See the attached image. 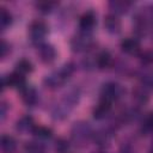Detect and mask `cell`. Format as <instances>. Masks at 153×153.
Returning <instances> with one entry per match:
<instances>
[{
    "instance_id": "1",
    "label": "cell",
    "mask_w": 153,
    "mask_h": 153,
    "mask_svg": "<svg viewBox=\"0 0 153 153\" xmlns=\"http://www.w3.org/2000/svg\"><path fill=\"white\" fill-rule=\"evenodd\" d=\"M72 71H73V68L71 67V65H66V66H63L59 72H55V73L48 75V76L45 78L44 82H45L49 87H56V86L63 84V82L69 78V75L72 74Z\"/></svg>"
},
{
    "instance_id": "2",
    "label": "cell",
    "mask_w": 153,
    "mask_h": 153,
    "mask_svg": "<svg viewBox=\"0 0 153 153\" xmlns=\"http://www.w3.org/2000/svg\"><path fill=\"white\" fill-rule=\"evenodd\" d=\"M122 93V88L116 82H108L103 86L102 88V98L100 99H104V100H108V102H112L115 99H117Z\"/></svg>"
},
{
    "instance_id": "3",
    "label": "cell",
    "mask_w": 153,
    "mask_h": 153,
    "mask_svg": "<svg viewBox=\"0 0 153 153\" xmlns=\"http://www.w3.org/2000/svg\"><path fill=\"white\" fill-rule=\"evenodd\" d=\"M30 37L33 42H41L45 35H47V31H48V27L47 25L43 23V22H33L31 25H30Z\"/></svg>"
},
{
    "instance_id": "4",
    "label": "cell",
    "mask_w": 153,
    "mask_h": 153,
    "mask_svg": "<svg viewBox=\"0 0 153 153\" xmlns=\"http://www.w3.org/2000/svg\"><path fill=\"white\" fill-rule=\"evenodd\" d=\"M2 85H4V87L10 86L13 88L23 90L25 87V78L23 76V74L18 73V72H13L12 74H10L8 76H5L2 79Z\"/></svg>"
},
{
    "instance_id": "5",
    "label": "cell",
    "mask_w": 153,
    "mask_h": 153,
    "mask_svg": "<svg viewBox=\"0 0 153 153\" xmlns=\"http://www.w3.org/2000/svg\"><path fill=\"white\" fill-rule=\"evenodd\" d=\"M91 44V38L88 37L87 32H82L81 35L74 37L71 42V45H72V49L74 51H82L85 50L88 45Z\"/></svg>"
},
{
    "instance_id": "6",
    "label": "cell",
    "mask_w": 153,
    "mask_h": 153,
    "mask_svg": "<svg viewBox=\"0 0 153 153\" xmlns=\"http://www.w3.org/2000/svg\"><path fill=\"white\" fill-rule=\"evenodd\" d=\"M38 55H39V57L43 62L50 63L56 57V50L50 44H42L38 48Z\"/></svg>"
},
{
    "instance_id": "7",
    "label": "cell",
    "mask_w": 153,
    "mask_h": 153,
    "mask_svg": "<svg viewBox=\"0 0 153 153\" xmlns=\"http://www.w3.org/2000/svg\"><path fill=\"white\" fill-rule=\"evenodd\" d=\"M96 24V17L93 12H86L81 16L80 20H79V26L81 29L82 32H88L93 29Z\"/></svg>"
},
{
    "instance_id": "8",
    "label": "cell",
    "mask_w": 153,
    "mask_h": 153,
    "mask_svg": "<svg viewBox=\"0 0 153 153\" xmlns=\"http://www.w3.org/2000/svg\"><path fill=\"white\" fill-rule=\"evenodd\" d=\"M111 109V103L108 102V100H104V99H100L99 104L97 105V108L93 110V117L97 118V120H100L103 117H105L109 111Z\"/></svg>"
},
{
    "instance_id": "9",
    "label": "cell",
    "mask_w": 153,
    "mask_h": 153,
    "mask_svg": "<svg viewBox=\"0 0 153 153\" xmlns=\"http://www.w3.org/2000/svg\"><path fill=\"white\" fill-rule=\"evenodd\" d=\"M121 48L127 54H135L139 51L140 44L135 38H126L121 43Z\"/></svg>"
},
{
    "instance_id": "10",
    "label": "cell",
    "mask_w": 153,
    "mask_h": 153,
    "mask_svg": "<svg viewBox=\"0 0 153 153\" xmlns=\"http://www.w3.org/2000/svg\"><path fill=\"white\" fill-rule=\"evenodd\" d=\"M22 91V99L27 104V105H32L37 102V92L35 88L25 86Z\"/></svg>"
},
{
    "instance_id": "11",
    "label": "cell",
    "mask_w": 153,
    "mask_h": 153,
    "mask_svg": "<svg viewBox=\"0 0 153 153\" xmlns=\"http://www.w3.org/2000/svg\"><path fill=\"white\" fill-rule=\"evenodd\" d=\"M105 29L111 33H117L121 29V23L115 16H108L104 20Z\"/></svg>"
},
{
    "instance_id": "12",
    "label": "cell",
    "mask_w": 153,
    "mask_h": 153,
    "mask_svg": "<svg viewBox=\"0 0 153 153\" xmlns=\"http://www.w3.org/2000/svg\"><path fill=\"white\" fill-rule=\"evenodd\" d=\"M16 140L10 135H2L1 137V149L5 153H12L16 149Z\"/></svg>"
},
{
    "instance_id": "13",
    "label": "cell",
    "mask_w": 153,
    "mask_h": 153,
    "mask_svg": "<svg viewBox=\"0 0 153 153\" xmlns=\"http://www.w3.org/2000/svg\"><path fill=\"white\" fill-rule=\"evenodd\" d=\"M33 122L32 118L29 116H24L22 117L18 122H17V130L19 131H26V130H32L33 129Z\"/></svg>"
},
{
    "instance_id": "14",
    "label": "cell",
    "mask_w": 153,
    "mask_h": 153,
    "mask_svg": "<svg viewBox=\"0 0 153 153\" xmlns=\"http://www.w3.org/2000/svg\"><path fill=\"white\" fill-rule=\"evenodd\" d=\"M31 71H32V65H31V62L29 60L22 59L16 65V72H18L20 74H25V73H29Z\"/></svg>"
},
{
    "instance_id": "15",
    "label": "cell",
    "mask_w": 153,
    "mask_h": 153,
    "mask_svg": "<svg viewBox=\"0 0 153 153\" xmlns=\"http://www.w3.org/2000/svg\"><path fill=\"white\" fill-rule=\"evenodd\" d=\"M129 2H124V1H111L109 4L110 8L115 12V13H124L128 7H129Z\"/></svg>"
},
{
    "instance_id": "16",
    "label": "cell",
    "mask_w": 153,
    "mask_h": 153,
    "mask_svg": "<svg viewBox=\"0 0 153 153\" xmlns=\"http://www.w3.org/2000/svg\"><path fill=\"white\" fill-rule=\"evenodd\" d=\"M97 66L99 67V68H105V67H108L109 65H110V62H111V56H110V54L108 53V51H102L98 56H97Z\"/></svg>"
},
{
    "instance_id": "17",
    "label": "cell",
    "mask_w": 153,
    "mask_h": 153,
    "mask_svg": "<svg viewBox=\"0 0 153 153\" xmlns=\"http://www.w3.org/2000/svg\"><path fill=\"white\" fill-rule=\"evenodd\" d=\"M32 133L38 136L39 139H49L51 136V130L47 127H42V126H35L32 129Z\"/></svg>"
},
{
    "instance_id": "18",
    "label": "cell",
    "mask_w": 153,
    "mask_h": 153,
    "mask_svg": "<svg viewBox=\"0 0 153 153\" xmlns=\"http://www.w3.org/2000/svg\"><path fill=\"white\" fill-rule=\"evenodd\" d=\"M26 153H44V148L37 142H27L25 145Z\"/></svg>"
},
{
    "instance_id": "19",
    "label": "cell",
    "mask_w": 153,
    "mask_h": 153,
    "mask_svg": "<svg viewBox=\"0 0 153 153\" xmlns=\"http://www.w3.org/2000/svg\"><path fill=\"white\" fill-rule=\"evenodd\" d=\"M11 23H12V17H11V14H10L5 8H1V13H0V24H1V27L5 29V27H7Z\"/></svg>"
},
{
    "instance_id": "20",
    "label": "cell",
    "mask_w": 153,
    "mask_h": 153,
    "mask_svg": "<svg viewBox=\"0 0 153 153\" xmlns=\"http://www.w3.org/2000/svg\"><path fill=\"white\" fill-rule=\"evenodd\" d=\"M67 149H68V143H67L65 140L60 139V140L56 141V151H57V152H60V153H65Z\"/></svg>"
},
{
    "instance_id": "21",
    "label": "cell",
    "mask_w": 153,
    "mask_h": 153,
    "mask_svg": "<svg viewBox=\"0 0 153 153\" xmlns=\"http://www.w3.org/2000/svg\"><path fill=\"white\" fill-rule=\"evenodd\" d=\"M53 5H54L53 2H39V4H38V7H39L41 12H43V13H48V12H50Z\"/></svg>"
},
{
    "instance_id": "22",
    "label": "cell",
    "mask_w": 153,
    "mask_h": 153,
    "mask_svg": "<svg viewBox=\"0 0 153 153\" xmlns=\"http://www.w3.org/2000/svg\"><path fill=\"white\" fill-rule=\"evenodd\" d=\"M8 50H10V45H7V43L2 41V43H1V56L5 57Z\"/></svg>"
},
{
    "instance_id": "23",
    "label": "cell",
    "mask_w": 153,
    "mask_h": 153,
    "mask_svg": "<svg viewBox=\"0 0 153 153\" xmlns=\"http://www.w3.org/2000/svg\"><path fill=\"white\" fill-rule=\"evenodd\" d=\"M151 153H153V149H152V151H151Z\"/></svg>"
}]
</instances>
